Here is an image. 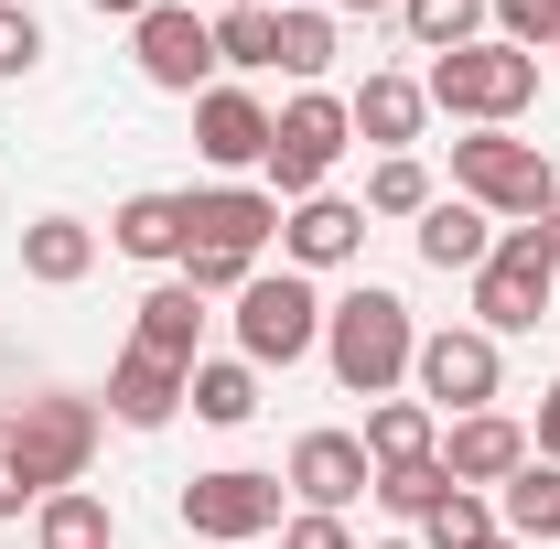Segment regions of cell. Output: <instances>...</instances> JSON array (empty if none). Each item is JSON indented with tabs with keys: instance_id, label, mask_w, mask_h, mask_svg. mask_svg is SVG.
I'll list each match as a JSON object with an SVG mask.
<instances>
[{
	"instance_id": "6da1fadb",
	"label": "cell",
	"mask_w": 560,
	"mask_h": 549,
	"mask_svg": "<svg viewBox=\"0 0 560 549\" xmlns=\"http://www.w3.org/2000/svg\"><path fill=\"white\" fill-rule=\"evenodd\" d=\"M420 355V324L399 291H346V302H324V366H335V388L346 399H399V377H410Z\"/></svg>"
},
{
	"instance_id": "7a4b0ae2",
	"label": "cell",
	"mask_w": 560,
	"mask_h": 549,
	"mask_svg": "<svg viewBox=\"0 0 560 549\" xmlns=\"http://www.w3.org/2000/svg\"><path fill=\"white\" fill-rule=\"evenodd\" d=\"M420 97L442 108V119H464V130H517V108L539 97V55H517V44H453V55H431L420 75Z\"/></svg>"
},
{
	"instance_id": "3957f363",
	"label": "cell",
	"mask_w": 560,
	"mask_h": 549,
	"mask_svg": "<svg viewBox=\"0 0 560 549\" xmlns=\"http://www.w3.org/2000/svg\"><path fill=\"white\" fill-rule=\"evenodd\" d=\"M453 195L528 226V215L560 195V173H550V151H539V140H517V130H464V140H453Z\"/></svg>"
},
{
	"instance_id": "277c9868",
	"label": "cell",
	"mask_w": 560,
	"mask_h": 549,
	"mask_svg": "<svg viewBox=\"0 0 560 549\" xmlns=\"http://www.w3.org/2000/svg\"><path fill=\"white\" fill-rule=\"evenodd\" d=\"M0 431H11L22 475L55 495V484H86V464H97V431H108V420H97V399H75V388H33V399L0 420Z\"/></svg>"
},
{
	"instance_id": "5b68a950",
	"label": "cell",
	"mask_w": 560,
	"mask_h": 549,
	"mask_svg": "<svg viewBox=\"0 0 560 549\" xmlns=\"http://www.w3.org/2000/svg\"><path fill=\"white\" fill-rule=\"evenodd\" d=\"M346 140H355V119H346V97H324V86H302L291 108H270V195L280 206H302V195H324V173L346 162Z\"/></svg>"
},
{
	"instance_id": "8992f818",
	"label": "cell",
	"mask_w": 560,
	"mask_h": 549,
	"mask_svg": "<svg viewBox=\"0 0 560 549\" xmlns=\"http://www.w3.org/2000/svg\"><path fill=\"white\" fill-rule=\"evenodd\" d=\"M313 344H324V291L302 270H259L237 291V355L248 366H302Z\"/></svg>"
},
{
	"instance_id": "52a82bcc",
	"label": "cell",
	"mask_w": 560,
	"mask_h": 549,
	"mask_svg": "<svg viewBox=\"0 0 560 549\" xmlns=\"http://www.w3.org/2000/svg\"><path fill=\"white\" fill-rule=\"evenodd\" d=\"M560 259L539 248V226H495V259L475 270V335H539Z\"/></svg>"
},
{
	"instance_id": "ba28073f",
	"label": "cell",
	"mask_w": 560,
	"mask_h": 549,
	"mask_svg": "<svg viewBox=\"0 0 560 549\" xmlns=\"http://www.w3.org/2000/svg\"><path fill=\"white\" fill-rule=\"evenodd\" d=\"M410 388H420V410H431V420L495 410V388H506V366H495V335H475V324H442V335H420Z\"/></svg>"
},
{
	"instance_id": "9c48e42d",
	"label": "cell",
	"mask_w": 560,
	"mask_h": 549,
	"mask_svg": "<svg viewBox=\"0 0 560 549\" xmlns=\"http://www.w3.org/2000/svg\"><path fill=\"white\" fill-rule=\"evenodd\" d=\"M280 495H291L280 475L215 464V475L184 484V528H195V539H215V549H248V539H270V528H280Z\"/></svg>"
},
{
	"instance_id": "30bf717a",
	"label": "cell",
	"mask_w": 560,
	"mask_h": 549,
	"mask_svg": "<svg viewBox=\"0 0 560 549\" xmlns=\"http://www.w3.org/2000/svg\"><path fill=\"white\" fill-rule=\"evenodd\" d=\"M130 55L140 75L162 86V97H206V75H215V22H195L184 0H151L130 22Z\"/></svg>"
},
{
	"instance_id": "8fae6325",
	"label": "cell",
	"mask_w": 560,
	"mask_h": 549,
	"mask_svg": "<svg viewBox=\"0 0 560 549\" xmlns=\"http://www.w3.org/2000/svg\"><path fill=\"white\" fill-rule=\"evenodd\" d=\"M184 248H215V259H248L259 270V248L280 237V195L270 184H215V195H184Z\"/></svg>"
},
{
	"instance_id": "7c38bea8",
	"label": "cell",
	"mask_w": 560,
	"mask_h": 549,
	"mask_svg": "<svg viewBox=\"0 0 560 549\" xmlns=\"http://www.w3.org/2000/svg\"><path fill=\"white\" fill-rule=\"evenodd\" d=\"M291 495H302V506H324V517H346L355 495H377V464H366V442H355V431H302V442H291Z\"/></svg>"
},
{
	"instance_id": "4fadbf2b",
	"label": "cell",
	"mask_w": 560,
	"mask_h": 549,
	"mask_svg": "<svg viewBox=\"0 0 560 549\" xmlns=\"http://www.w3.org/2000/svg\"><path fill=\"white\" fill-rule=\"evenodd\" d=\"M355 248H366V206H355V195H302V206H280V259L302 280L346 270Z\"/></svg>"
},
{
	"instance_id": "5bb4252c",
	"label": "cell",
	"mask_w": 560,
	"mask_h": 549,
	"mask_svg": "<svg viewBox=\"0 0 560 549\" xmlns=\"http://www.w3.org/2000/svg\"><path fill=\"white\" fill-rule=\"evenodd\" d=\"M195 151H206L215 173L270 162V108H259L248 86H206V97H195Z\"/></svg>"
},
{
	"instance_id": "9a60e30c",
	"label": "cell",
	"mask_w": 560,
	"mask_h": 549,
	"mask_svg": "<svg viewBox=\"0 0 560 549\" xmlns=\"http://www.w3.org/2000/svg\"><path fill=\"white\" fill-rule=\"evenodd\" d=\"M517 464H528V431H517L506 410H464L453 431H442V475L453 484H506Z\"/></svg>"
},
{
	"instance_id": "2e32d148",
	"label": "cell",
	"mask_w": 560,
	"mask_h": 549,
	"mask_svg": "<svg viewBox=\"0 0 560 549\" xmlns=\"http://www.w3.org/2000/svg\"><path fill=\"white\" fill-rule=\"evenodd\" d=\"M184 377H195V366H173V355H119V366H108V420H119V431H162V420L184 410Z\"/></svg>"
},
{
	"instance_id": "e0dca14e",
	"label": "cell",
	"mask_w": 560,
	"mask_h": 549,
	"mask_svg": "<svg viewBox=\"0 0 560 549\" xmlns=\"http://www.w3.org/2000/svg\"><path fill=\"white\" fill-rule=\"evenodd\" d=\"M140 355H173V366H195L206 355V291H184V280H162V291H140V324H130Z\"/></svg>"
},
{
	"instance_id": "ac0fdd59",
	"label": "cell",
	"mask_w": 560,
	"mask_h": 549,
	"mask_svg": "<svg viewBox=\"0 0 560 549\" xmlns=\"http://www.w3.org/2000/svg\"><path fill=\"white\" fill-rule=\"evenodd\" d=\"M420 259L475 280V270L495 259V215H486V206H464V195H431V215H420Z\"/></svg>"
},
{
	"instance_id": "d6986e66",
	"label": "cell",
	"mask_w": 560,
	"mask_h": 549,
	"mask_svg": "<svg viewBox=\"0 0 560 549\" xmlns=\"http://www.w3.org/2000/svg\"><path fill=\"white\" fill-rule=\"evenodd\" d=\"M86 270H97V226H86V215H33V226H22V280L75 291Z\"/></svg>"
},
{
	"instance_id": "ffe728a7",
	"label": "cell",
	"mask_w": 560,
	"mask_h": 549,
	"mask_svg": "<svg viewBox=\"0 0 560 549\" xmlns=\"http://www.w3.org/2000/svg\"><path fill=\"white\" fill-rule=\"evenodd\" d=\"M346 119H355V140H377V151H410L420 119H431V97H420V75H366L346 97Z\"/></svg>"
},
{
	"instance_id": "44dd1931",
	"label": "cell",
	"mask_w": 560,
	"mask_h": 549,
	"mask_svg": "<svg viewBox=\"0 0 560 549\" xmlns=\"http://www.w3.org/2000/svg\"><path fill=\"white\" fill-rule=\"evenodd\" d=\"M184 410L215 420V431H248V420H259V366H248V355H195Z\"/></svg>"
},
{
	"instance_id": "7402d4cb",
	"label": "cell",
	"mask_w": 560,
	"mask_h": 549,
	"mask_svg": "<svg viewBox=\"0 0 560 549\" xmlns=\"http://www.w3.org/2000/svg\"><path fill=\"white\" fill-rule=\"evenodd\" d=\"M184 226H195L184 195H130V206L108 215V248L119 259H184Z\"/></svg>"
},
{
	"instance_id": "603a6c76",
	"label": "cell",
	"mask_w": 560,
	"mask_h": 549,
	"mask_svg": "<svg viewBox=\"0 0 560 549\" xmlns=\"http://www.w3.org/2000/svg\"><path fill=\"white\" fill-rule=\"evenodd\" d=\"M495 528H506V539H560V464L528 453V464L506 475V495H495Z\"/></svg>"
},
{
	"instance_id": "cb8c5ba5",
	"label": "cell",
	"mask_w": 560,
	"mask_h": 549,
	"mask_svg": "<svg viewBox=\"0 0 560 549\" xmlns=\"http://www.w3.org/2000/svg\"><path fill=\"white\" fill-rule=\"evenodd\" d=\"M355 442H366V464H420V453H442V420L420 410V399H377Z\"/></svg>"
},
{
	"instance_id": "d4e9b609",
	"label": "cell",
	"mask_w": 560,
	"mask_h": 549,
	"mask_svg": "<svg viewBox=\"0 0 560 549\" xmlns=\"http://www.w3.org/2000/svg\"><path fill=\"white\" fill-rule=\"evenodd\" d=\"M33 528H44V549H108V495H86V484H55V495L33 506Z\"/></svg>"
},
{
	"instance_id": "484cf974",
	"label": "cell",
	"mask_w": 560,
	"mask_h": 549,
	"mask_svg": "<svg viewBox=\"0 0 560 549\" xmlns=\"http://www.w3.org/2000/svg\"><path fill=\"white\" fill-rule=\"evenodd\" d=\"M399 33L420 55H453V44H486V0H399Z\"/></svg>"
},
{
	"instance_id": "4316f807",
	"label": "cell",
	"mask_w": 560,
	"mask_h": 549,
	"mask_svg": "<svg viewBox=\"0 0 560 549\" xmlns=\"http://www.w3.org/2000/svg\"><path fill=\"white\" fill-rule=\"evenodd\" d=\"M486 539H506V528H495V506L475 495V484H453V495L420 517V549H486Z\"/></svg>"
},
{
	"instance_id": "83f0119b",
	"label": "cell",
	"mask_w": 560,
	"mask_h": 549,
	"mask_svg": "<svg viewBox=\"0 0 560 549\" xmlns=\"http://www.w3.org/2000/svg\"><path fill=\"white\" fill-rule=\"evenodd\" d=\"M366 215H431V162H420V151H377V173H366Z\"/></svg>"
},
{
	"instance_id": "f1b7e54d",
	"label": "cell",
	"mask_w": 560,
	"mask_h": 549,
	"mask_svg": "<svg viewBox=\"0 0 560 549\" xmlns=\"http://www.w3.org/2000/svg\"><path fill=\"white\" fill-rule=\"evenodd\" d=\"M442 495H453V475H442V453H420V464H377V506H388V517H431V506H442Z\"/></svg>"
},
{
	"instance_id": "f546056e",
	"label": "cell",
	"mask_w": 560,
	"mask_h": 549,
	"mask_svg": "<svg viewBox=\"0 0 560 549\" xmlns=\"http://www.w3.org/2000/svg\"><path fill=\"white\" fill-rule=\"evenodd\" d=\"M215 66H280V11L270 0H248V11H226V22H215Z\"/></svg>"
},
{
	"instance_id": "4dcf8cb0",
	"label": "cell",
	"mask_w": 560,
	"mask_h": 549,
	"mask_svg": "<svg viewBox=\"0 0 560 549\" xmlns=\"http://www.w3.org/2000/svg\"><path fill=\"white\" fill-rule=\"evenodd\" d=\"M335 66V11H280V75H313Z\"/></svg>"
},
{
	"instance_id": "1f68e13d",
	"label": "cell",
	"mask_w": 560,
	"mask_h": 549,
	"mask_svg": "<svg viewBox=\"0 0 560 549\" xmlns=\"http://www.w3.org/2000/svg\"><path fill=\"white\" fill-rule=\"evenodd\" d=\"M486 22H495V44H517V55H539V66H550V44H560V0H486Z\"/></svg>"
},
{
	"instance_id": "d6a6232c",
	"label": "cell",
	"mask_w": 560,
	"mask_h": 549,
	"mask_svg": "<svg viewBox=\"0 0 560 549\" xmlns=\"http://www.w3.org/2000/svg\"><path fill=\"white\" fill-rule=\"evenodd\" d=\"M33 66H44V22H33L22 0H0V75L22 86V75H33Z\"/></svg>"
},
{
	"instance_id": "836d02e7",
	"label": "cell",
	"mask_w": 560,
	"mask_h": 549,
	"mask_svg": "<svg viewBox=\"0 0 560 549\" xmlns=\"http://www.w3.org/2000/svg\"><path fill=\"white\" fill-rule=\"evenodd\" d=\"M280 549H355V528L324 517V506H302V517H280Z\"/></svg>"
},
{
	"instance_id": "e575fe53",
	"label": "cell",
	"mask_w": 560,
	"mask_h": 549,
	"mask_svg": "<svg viewBox=\"0 0 560 549\" xmlns=\"http://www.w3.org/2000/svg\"><path fill=\"white\" fill-rule=\"evenodd\" d=\"M22 506H44V484L22 475V453H11V431H0V517H22Z\"/></svg>"
},
{
	"instance_id": "d590c367",
	"label": "cell",
	"mask_w": 560,
	"mask_h": 549,
	"mask_svg": "<svg viewBox=\"0 0 560 549\" xmlns=\"http://www.w3.org/2000/svg\"><path fill=\"white\" fill-rule=\"evenodd\" d=\"M528 453H539V464H560V377L539 388V431H528Z\"/></svg>"
},
{
	"instance_id": "8d00e7d4",
	"label": "cell",
	"mask_w": 560,
	"mask_h": 549,
	"mask_svg": "<svg viewBox=\"0 0 560 549\" xmlns=\"http://www.w3.org/2000/svg\"><path fill=\"white\" fill-rule=\"evenodd\" d=\"M528 226H539V248H550V259H560V195H550V206H539V215H528Z\"/></svg>"
},
{
	"instance_id": "74e56055",
	"label": "cell",
	"mask_w": 560,
	"mask_h": 549,
	"mask_svg": "<svg viewBox=\"0 0 560 549\" xmlns=\"http://www.w3.org/2000/svg\"><path fill=\"white\" fill-rule=\"evenodd\" d=\"M86 11H97V22H140L151 0H86Z\"/></svg>"
},
{
	"instance_id": "f35d334b",
	"label": "cell",
	"mask_w": 560,
	"mask_h": 549,
	"mask_svg": "<svg viewBox=\"0 0 560 549\" xmlns=\"http://www.w3.org/2000/svg\"><path fill=\"white\" fill-rule=\"evenodd\" d=\"M335 11H399V0H335Z\"/></svg>"
},
{
	"instance_id": "ab89813d",
	"label": "cell",
	"mask_w": 560,
	"mask_h": 549,
	"mask_svg": "<svg viewBox=\"0 0 560 549\" xmlns=\"http://www.w3.org/2000/svg\"><path fill=\"white\" fill-rule=\"evenodd\" d=\"M377 549H420V539H377Z\"/></svg>"
},
{
	"instance_id": "60d3db41",
	"label": "cell",
	"mask_w": 560,
	"mask_h": 549,
	"mask_svg": "<svg viewBox=\"0 0 560 549\" xmlns=\"http://www.w3.org/2000/svg\"><path fill=\"white\" fill-rule=\"evenodd\" d=\"M486 549H517V539H486Z\"/></svg>"
},
{
	"instance_id": "b9f144b4",
	"label": "cell",
	"mask_w": 560,
	"mask_h": 549,
	"mask_svg": "<svg viewBox=\"0 0 560 549\" xmlns=\"http://www.w3.org/2000/svg\"><path fill=\"white\" fill-rule=\"evenodd\" d=\"M226 11H248V0H226Z\"/></svg>"
},
{
	"instance_id": "7bdbcfd3",
	"label": "cell",
	"mask_w": 560,
	"mask_h": 549,
	"mask_svg": "<svg viewBox=\"0 0 560 549\" xmlns=\"http://www.w3.org/2000/svg\"><path fill=\"white\" fill-rule=\"evenodd\" d=\"M550 66H560V44H550Z\"/></svg>"
}]
</instances>
